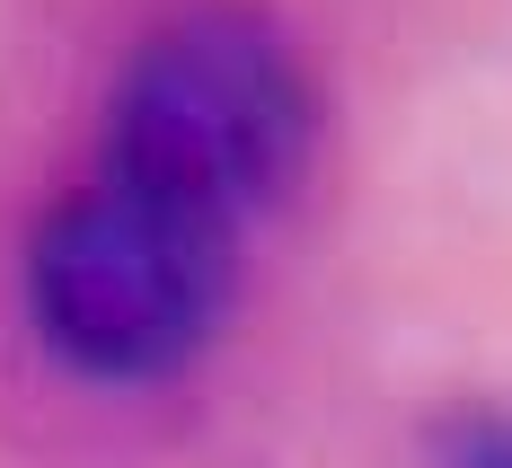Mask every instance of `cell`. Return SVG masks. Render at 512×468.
<instances>
[{"instance_id":"6da1fadb","label":"cell","mask_w":512,"mask_h":468,"mask_svg":"<svg viewBox=\"0 0 512 468\" xmlns=\"http://www.w3.org/2000/svg\"><path fill=\"white\" fill-rule=\"evenodd\" d=\"M309 159V80L292 45L248 9H195L133 53L106 115V177L195 212L239 239V221L292 195Z\"/></svg>"},{"instance_id":"7a4b0ae2","label":"cell","mask_w":512,"mask_h":468,"mask_svg":"<svg viewBox=\"0 0 512 468\" xmlns=\"http://www.w3.org/2000/svg\"><path fill=\"white\" fill-rule=\"evenodd\" d=\"M221 301H230V230L115 177L62 195L27 248L36 336L89 380L177 371L221 327Z\"/></svg>"},{"instance_id":"3957f363","label":"cell","mask_w":512,"mask_h":468,"mask_svg":"<svg viewBox=\"0 0 512 468\" xmlns=\"http://www.w3.org/2000/svg\"><path fill=\"white\" fill-rule=\"evenodd\" d=\"M442 468H512V416H460L442 442Z\"/></svg>"}]
</instances>
